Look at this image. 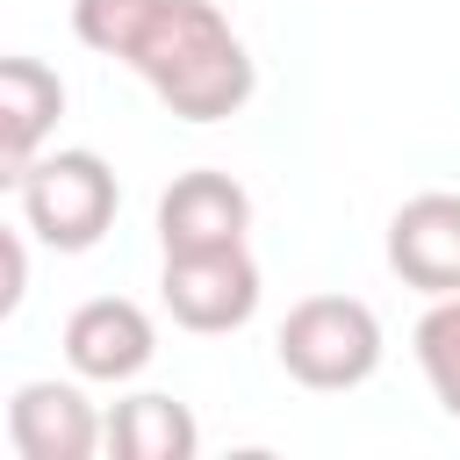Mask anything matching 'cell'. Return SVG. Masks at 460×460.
I'll use <instances>...</instances> for the list:
<instances>
[{
	"instance_id": "cell-1",
	"label": "cell",
	"mask_w": 460,
	"mask_h": 460,
	"mask_svg": "<svg viewBox=\"0 0 460 460\" xmlns=\"http://www.w3.org/2000/svg\"><path fill=\"white\" fill-rule=\"evenodd\" d=\"M72 36L129 65L180 122H230L259 86L252 50L216 0H72Z\"/></svg>"
},
{
	"instance_id": "cell-2",
	"label": "cell",
	"mask_w": 460,
	"mask_h": 460,
	"mask_svg": "<svg viewBox=\"0 0 460 460\" xmlns=\"http://www.w3.org/2000/svg\"><path fill=\"white\" fill-rule=\"evenodd\" d=\"M14 201H22V230L43 237L50 252H93L115 230L122 180L101 151H36L14 180Z\"/></svg>"
},
{
	"instance_id": "cell-3",
	"label": "cell",
	"mask_w": 460,
	"mask_h": 460,
	"mask_svg": "<svg viewBox=\"0 0 460 460\" xmlns=\"http://www.w3.org/2000/svg\"><path fill=\"white\" fill-rule=\"evenodd\" d=\"M273 352H280L288 381H302L316 395H338V388L374 381V367H381V316L359 295H302L280 316Z\"/></svg>"
},
{
	"instance_id": "cell-4",
	"label": "cell",
	"mask_w": 460,
	"mask_h": 460,
	"mask_svg": "<svg viewBox=\"0 0 460 460\" xmlns=\"http://www.w3.org/2000/svg\"><path fill=\"white\" fill-rule=\"evenodd\" d=\"M158 295H165V309H172L180 331L223 338V331H244L252 323V309H259V266H252L244 244H223V252H165Z\"/></svg>"
},
{
	"instance_id": "cell-5",
	"label": "cell",
	"mask_w": 460,
	"mask_h": 460,
	"mask_svg": "<svg viewBox=\"0 0 460 460\" xmlns=\"http://www.w3.org/2000/svg\"><path fill=\"white\" fill-rule=\"evenodd\" d=\"M151 352H158V331H151L144 302H129V295H93L65 316V367L79 381H108V388L137 381L151 367Z\"/></svg>"
},
{
	"instance_id": "cell-6",
	"label": "cell",
	"mask_w": 460,
	"mask_h": 460,
	"mask_svg": "<svg viewBox=\"0 0 460 460\" xmlns=\"http://www.w3.org/2000/svg\"><path fill=\"white\" fill-rule=\"evenodd\" d=\"M388 266H395V280L417 288L424 302L460 295V194H446V187L410 194V201L388 216Z\"/></svg>"
},
{
	"instance_id": "cell-7",
	"label": "cell",
	"mask_w": 460,
	"mask_h": 460,
	"mask_svg": "<svg viewBox=\"0 0 460 460\" xmlns=\"http://www.w3.org/2000/svg\"><path fill=\"white\" fill-rule=\"evenodd\" d=\"M7 446L22 460H93V446H108V417H93L72 381H22L7 395Z\"/></svg>"
},
{
	"instance_id": "cell-8",
	"label": "cell",
	"mask_w": 460,
	"mask_h": 460,
	"mask_svg": "<svg viewBox=\"0 0 460 460\" xmlns=\"http://www.w3.org/2000/svg\"><path fill=\"white\" fill-rule=\"evenodd\" d=\"M244 230H252V194L216 165H194L158 194L165 252H223V244H244Z\"/></svg>"
},
{
	"instance_id": "cell-9",
	"label": "cell",
	"mask_w": 460,
	"mask_h": 460,
	"mask_svg": "<svg viewBox=\"0 0 460 460\" xmlns=\"http://www.w3.org/2000/svg\"><path fill=\"white\" fill-rule=\"evenodd\" d=\"M65 115V79L43 65V58H0V180L14 187L22 165L43 151V137L58 129Z\"/></svg>"
},
{
	"instance_id": "cell-10",
	"label": "cell",
	"mask_w": 460,
	"mask_h": 460,
	"mask_svg": "<svg viewBox=\"0 0 460 460\" xmlns=\"http://www.w3.org/2000/svg\"><path fill=\"white\" fill-rule=\"evenodd\" d=\"M108 453L115 460H194L201 453V424L172 395H122L108 410Z\"/></svg>"
},
{
	"instance_id": "cell-11",
	"label": "cell",
	"mask_w": 460,
	"mask_h": 460,
	"mask_svg": "<svg viewBox=\"0 0 460 460\" xmlns=\"http://www.w3.org/2000/svg\"><path fill=\"white\" fill-rule=\"evenodd\" d=\"M410 345H417V367H424L438 410L460 417V295H438V302L417 316V338H410Z\"/></svg>"
},
{
	"instance_id": "cell-12",
	"label": "cell",
	"mask_w": 460,
	"mask_h": 460,
	"mask_svg": "<svg viewBox=\"0 0 460 460\" xmlns=\"http://www.w3.org/2000/svg\"><path fill=\"white\" fill-rule=\"evenodd\" d=\"M0 266H7L0 316H14V309H22V295H29V252H22V230H7V237H0Z\"/></svg>"
}]
</instances>
